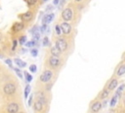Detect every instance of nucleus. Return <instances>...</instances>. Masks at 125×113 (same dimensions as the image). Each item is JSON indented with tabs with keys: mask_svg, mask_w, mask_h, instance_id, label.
Listing matches in <instances>:
<instances>
[{
	"mask_svg": "<svg viewBox=\"0 0 125 113\" xmlns=\"http://www.w3.org/2000/svg\"><path fill=\"white\" fill-rule=\"evenodd\" d=\"M67 46H68V44H67V41L63 38V37H59L57 40H56V47L57 49L60 51V52H64L67 49Z\"/></svg>",
	"mask_w": 125,
	"mask_h": 113,
	"instance_id": "f257e3e1",
	"label": "nucleus"
},
{
	"mask_svg": "<svg viewBox=\"0 0 125 113\" xmlns=\"http://www.w3.org/2000/svg\"><path fill=\"white\" fill-rule=\"evenodd\" d=\"M17 90V87L14 83H7L4 85L3 87V92L5 95H8V96H12L16 93Z\"/></svg>",
	"mask_w": 125,
	"mask_h": 113,
	"instance_id": "f03ea898",
	"label": "nucleus"
},
{
	"mask_svg": "<svg viewBox=\"0 0 125 113\" xmlns=\"http://www.w3.org/2000/svg\"><path fill=\"white\" fill-rule=\"evenodd\" d=\"M52 77H53V72L51 70H45L40 76V81L42 83H49Z\"/></svg>",
	"mask_w": 125,
	"mask_h": 113,
	"instance_id": "7ed1b4c3",
	"label": "nucleus"
},
{
	"mask_svg": "<svg viewBox=\"0 0 125 113\" xmlns=\"http://www.w3.org/2000/svg\"><path fill=\"white\" fill-rule=\"evenodd\" d=\"M72 16H73V12H72V9L69 8V7L64 9L63 12H62V17H63V19H64L66 23L72 19Z\"/></svg>",
	"mask_w": 125,
	"mask_h": 113,
	"instance_id": "20e7f679",
	"label": "nucleus"
},
{
	"mask_svg": "<svg viewBox=\"0 0 125 113\" xmlns=\"http://www.w3.org/2000/svg\"><path fill=\"white\" fill-rule=\"evenodd\" d=\"M60 28H61V32H63V34H65V35H68L71 32V26L66 22L62 23L60 25Z\"/></svg>",
	"mask_w": 125,
	"mask_h": 113,
	"instance_id": "39448f33",
	"label": "nucleus"
},
{
	"mask_svg": "<svg viewBox=\"0 0 125 113\" xmlns=\"http://www.w3.org/2000/svg\"><path fill=\"white\" fill-rule=\"evenodd\" d=\"M19 104L16 102H11L7 106V111L8 113H18L19 112Z\"/></svg>",
	"mask_w": 125,
	"mask_h": 113,
	"instance_id": "423d86ee",
	"label": "nucleus"
},
{
	"mask_svg": "<svg viewBox=\"0 0 125 113\" xmlns=\"http://www.w3.org/2000/svg\"><path fill=\"white\" fill-rule=\"evenodd\" d=\"M61 63V60L59 59V57H54V56H51L49 58V65L51 66L52 68H57Z\"/></svg>",
	"mask_w": 125,
	"mask_h": 113,
	"instance_id": "0eeeda50",
	"label": "nucleus"
},
{
	"mask_svg": "<svg viewBox=\"0 0 125 113\" xmlns=\"http://www.w3.org/2000/svg\"><path fill=\"white\" fill-rule=\"evenodd\" d=\"M91 111L93 112V113H98L100 110L102 109V102L101 101H95L92 105H91Z\"/></svg>",
	"mask_w": 125,
	"mask_h": 113,
	"instance_id": "6e6552de",
	"label": "nucleus"
},
{
	"mask_svg": "<svg viewBox=\"0 0 125 113\" xmlns=\"http://www.w3.org/2000/svg\"><path fill=\"white\" fill-rule=\"evenodd\" d=\"M54 17H55V14H54V13L46 14V15L43 17V20H42L43 25H47V24H49V23H51V22L53 21Z\"/></svg>",
	"mask_w": 125,
	"mask_h": 113,
	"instance_id": "1a4fd4ad",
	"label": "nucleus"
},
{
	"mask_svg": "<svg viewBox=\"0 0 125 113\" xmlns=\"http://www.w3.org/2000/svg\"><path fill=\"white\" fill-rule=\"evenodd\" d=\"M117 87H118V80H117V79H112V80L109 83V85H108V89L110 92V90L115 89Z\"/></svg>",
	"mask_w": 125,
	"mask_h": 113,
	"instance_id": "9d476101",
	"label": "nucleus"
},
{
	"mask_svg": "<svg viewBox=\"0 0 125 113\" xmlns=\"http://www.w3.org/2000/svg\"><path fill=\"white\" fill-rule=\"evenodd\" d=\"M23 28H24L23 23L18 22V23H16V24H14V26H13L12 30H13V32H16V33H18V32H21L22 30H23Z\"/></svg>",
	"mask_w": 125,
	"mask_h": 113,
	"instance_id": "9b49d317",
	"label": "nucleus"
},
{
	"mask_svg": "<svg viewBox=\"0 0 125 113\" xmlns=\"http://www.w3.org/2000/svg\"><path fill=\"white\" fill-rule=\"evenodd\" d=\"M43 107H44V105H43L42 102H40L38 99H36V100L34 101V103H33V108H34L35 111L41 112V111L43 110Z\"/></svg>",
	"mask_w": 125,
	"mask_h": 113,
	"instance_id": "f8f14e48",
	"label": "nucleus"
},
{
	"mask_svg": "<svg viewBox=\"0 0 125 113\" xmlns=\"http://www.w3.org/2000/svg\"><path fill=\"white\" fill-rule=\"evenodd\" d=\"M36 96H37V99H38L40 102H42L43 105L47 103V99H46V96H45V95H44L43 92H38V93L36 94Z\"/></svg>",
	"mask_w": 125,
	"mask_h": 113,
	"instance_id": "ddd939ff",
	"label": "nucleus"
},
{
	"mask_svg": "<svg viewBox=\"0 0 125 113\" xmlns=\"http://www.w3.org/2000/svg\"><path fill=\"white\" fill-rule=\"evenodd\" d=\"M22 20V21H29L31 18H32V13L31 12H27V13H23L22 16H21Z\"/></svg>",
	"mask_w": 125,
	"mask_h": 113,
	"instance_id": "4468645a",
	"label": "nucleus"
},
{
	"mask_svg": "<svg viewBox=\"0 0 125 113\" xmlns=\"http://www.w3.org/2000/svg\"><path fill=\"white\" fill-rule=\"evenodd\" d=\"M116 74H117L118 77H122V76L125 74V65H124V64H122V65L119 66V68L117 69Z\"/></svg>",
	"mask_w": 125,
	"mask_h": 113,
	"instance_id": "2eb2a0df",
	"label": "nucleus"
},
{
	"mask_svg": "<svg viewBox=\"0 0 125 113\" xmlns=\"http://www.w3.org/2000/svg\"><path fill=\"white\" fill-rule=\"evenodd\" d=\"M14 61H15V63H16V65H17V66H19L20 68H24V67L27 66V63H26V62H23L22 60H21L20 58H16Z\"/></svg>",
	"mask_w": 125,
	"mask_h": 113,
	"instance_id": "dca6fc26",
	"label": "nucleus"
},
{
	"mask_svg": "<svg viewBox=\"0 0 125 113\" xmlns=\"http://www.w3.org/2000/svg\"><path fill=\"white\" fill-rule=\"evenodd\" d=\"M110 90L108 89V88H105L104 90H103V92L101 93V95H100V98H101V99H105V98H107L109 96H110Z\"/></svg>",
	"mask_w": 125,
	"mask_h": 113,
	"instance_id": "f3484780",
	"label": "nucleus"
},
{
	"mask_svg": "<svg viewBox=\"0 0 125 113\" xmlns=\"http://www.w3.org/2000/svg\"><path fill=\"white\" fill-rule=\"evenodd\" d=\"M50 52H51L52 56H54V57H59V56H60V54H61V52L57 49V47H56V46L51 47V50H50Z\"/></svg>",
	"mask_w": 125,
	"mask_h": 113,
	"instance_id": "a211bd4d",
	"label": "nucleus"
},
{
	"mask_svg": "<svg viewBox=\"0 0 125 113\" xmlns=\"http://www.w3.org/2000/svg\"><path fill=\"white\" fill-rule=\"evenodd\" d=\"M118 97H119V96L115 95V96L110 99V107H114V106L116 105L117 100H118Z\"/></svg>",
	"mask_w": 125,
	"mask_h": 113,
	"instance_id": "6ab92c4d",
	"label": "nucleus"
},
{
	"mask_svg": "<svg viewBox=\"0 0 125 113\" xmlns=\"http://www.w3.org/2000/svg\"><path fill=\"white\" fill-rule=\"evenodd\" d=\"M30 92H31L30 86H29V85H27L26 88H24V98H28V97H29V95Z\"/></svg>",
	"mask_w": 125,
	"mask_h": 113,
	"instance_id": "aec40b11",
	"label": "nucleus"
},
{
	"mask_svg": "<svg viewBox=\"0 0 125 113\" xmlns=\"http://www.w3.org/2000/svg\"><path fill=\"white\" fill-rule=\"evenodd\" d=\"M124 87H125V86H124V85H121V86L117 87V90H116V96H120V95H121V94L123 93V89H124Z\"/></svg>",
	"mask_w": 125,
	"mask_h": 113,
	"instance_id": "412c9836",
	"label": "nucleus"
},
{
	"mask_svg": "<svg viewBox=\"0 0 125 113\" xmlns=\"http://www.w3.org/2000/svg\"><path fill=\"white\" fill-rule=\"evenodd\" d=\"M24 77H26V80H27L28 83H30L32 81V79H33L32 76H31V74H29L28 72H24Z\"/></svg>",
	"mask_w": 125,
	"mask_h": 113,
	"instance_id": "4be33fe9",
	"label": "nucleus"
},
{
	"mask_svg": "<svg viewBox=\"0 0 125 113\" xmlns=\"http://www.w3.org/2000/svg\"><path fill=\"white\" fill-rule=\"evenodd\" d=\"M29 71H30V73H36V71H37V67H36V65L35 64H32V65H30L29 66Z\"/></svg>",
	"mask_w": 125,
	"mask_h": 113,
	"instance_id": "5701e85b",
	"label": "nucleus"
},
{
	"mask_svg": "<svg viewBox=\"0 0 125 113\" xmlns=\"http://www.w3.org/2000/svg\"><path fill=\"white\" fill-rule=\"evenodd\" d=\"M26 2L29 6H33L37 2V0H26Z\"/></svg>",
	"mask_w": 125,
	"mask_h": 113,
	"instance_id": "b1692460",
	"label": "nucleus"
},
{
	"mask_svg": "<svg viewBox=\"0 0 125 113\" xmlns=\"http://www.w3.org/2000/svg\"><path fill=\"white\" fill-rule=\"evenodd\" d=\"M52 87H53V84L52 83H48L46 85V87H45V90H46V92H50L51 88H52Z\"/></svg>",
	"mask_w": 125,
	"mask_h": 113,
	"instance_id": "393cba45",
	"label": "nucleus"
},
{
	"mask_svg": "<svg viewBox=\"0 0 125 113\" xmlns=\"http://www.w3.org/2000/svg\"><path fill=\"white\" fill-rule=\"evenodd\" d=\"M26 45H27V47H32V46H34V45H35V40L28 41V42L26 43Z\"/></svg>",
	"mask_w": 125,
	"mask_h": 113,
	"instance_id": "a878e982",
	"label": "nucleus"
},
{
	"mask_svg": "<svg viewBox=\"0 0 125 113\" xmlns=\"http://www.w3.org/2000/svg\"><path fill=\"white\" fill-rule=\"evenodd\" d=\"M27 41V36L26 35H22L20 38V44H24Z\"/></svg>",
	"mask_w": 125,
	"mask_h": 113,
	"instance_id": "bb28decb",
	"label": "nucleus"
},
{
	"mask_svg": "<svg viewBox=\"0 0 125 113\" xmlns=\"http://www.w3.org/2000/svg\"><path fill=\"white\" fill-rule=\"evenodd\" d=\"M30 53H31V55H32L33 57H36V56L38 55V50L35 49V48H32L31 51H30Z\"/></svg>",
	"mask_w": 125,
	"mask_h": 113,
	"instance_id": "cd10ccee",
	"label": "nucleus"
},
{
	"mask_svg": "<svg viewBox=\"0 0 125 113\" xmlns=\"http://www.w3.org/2000/svg\"><path fill=\"white\" fill-rule=\"evenodd\" d=\"M55 31H56V34H57L58 35H61V33H62V32H61V28H60V26H59V25H57V26L55 27Z\"/></svg>",
	"mask_w": 125,
	"mask_h": 113,
	"instance_id": "c85d7f7f",
	"label": "nucleus"
},
{
	"mask_svg": "<svg viewBox=\"0 0 125 113\" xmlns=\"http://www.w3.org/2000/svg\"><path fill=\"white\" fill-rule=\"evenodd\" d=\"M48 43H49V38H48L47 36H45V37L43 38V45H44V46H47Z\"/></svg>",
	"mask_w": 125,
	"mask_h": 113,
	"instance_id": "c756f323",
	"label": "nucleus"
},
{
	"mask_svg": "<svg viewBox=\"0 0 125 113\" xmlns=\"http://www.w3.org/2000/svg\"><path fill=\"white\" fill-rule=\"evenodd\" d=\"M32 101H33V96L32 95H30V96H29V106H31V104H32Z\"/></svg>",
	"mask_w": 125,
	"mask_h": 113,
	"instance_id": "7c9ffc66",
	"label": "nucleus"
},
{
	"mask_svg": "<svg viewBox=\"0 0 125 113\" xmlns=\"http://www.w3.org/2000/svg\"><path fill=\"white\" fill-rule=\"evenodd\" d=\"M17 45H18V40L17 39H14L13 40V47H12L13 50H15V48L17 47Z\"/></svg>",
	"mask_w": 125,
	"mask_h": 113,
	"instance_id": "2f4dec72",
	"label": "nucleus"
},
{
	"mask_svg": "<svg viewBox=\"0 0 125 113\" xmlns=\"http://www.w3.org/2000/svg\"><path fill=\"white\" fill-rule=\"evenodd\" d=\"M5 63H6L7 65H9V66H10L11 68L13 67V65H12V61H11V59H6V60H5Z\"/></svg>",
	"mask_w": 125,
	"mask_h": 113,
	"instance_id": "473e14b6",
	"label": "nucleus"
},
{
	"mask_svg": "<svg viewBox=\"0 0 125 113\" xmlns=\"http://www.w3.org/2000/svg\"><path fill=\"white\" fill-rule=\"evenodd\" d=\"M15 72L18 74V76H19L20 78H22V73L20 72V70H19V69H16V68H15Z\"/></svg>",
	"mask_w": 125,
	"mask_h": 113,
	"instance_id": "72a5a7b5",
	"label": "nucleus"
},
{
	"mask_svg": "<svg viewBox=\"0 0 125 113\" xmlns=\"http://www.w3.org/2000/svg\"><path fill=\"white\" fill-rule=\"evenodd\" d=\"M46 27H47L46 25H43V26L40 28V31H41V32H45V30H46Z\"/></svg>",
	"mask_w": 125,
	"mask_h": 113,
	"instance_id": "f704fd0d",
	"label": "nucleus"
},
{
	"mask_svg": "<svg viewBox=\"0 0 125 113\" xmlns=\"http://www.w3.org/2000/svg\"><path fill=\"white\" fill-rule=\"evenodd\" d=\"M54 5H58V3H59V0H54Z\"/></svg>",
	"mask_w": 125,
	"mask_h": 113,
	"instance_id": "c9c22d12",
	"label": "nucleus"
},
{
	"mask_svg": "<svg viewBox=\"0 0 125 113\" xmlns=\"http://www.w3.org/2000/svg\"><path fill=\"white\" fill-rule=\"evenodd\" d=\"M76 2H81V1H83V0H75Z\"/></svg>",
	"mask_w": 125,
	"mask_h": 113,
	"instance_id": "e433bc0d",
	"label": "nucleus"
},
{
	"mask_svg": "<svg viewBox=\"0 0 125 113\" xmlns=\"http://www.w3.org/2000/svg\"><path fill=\"white\" fill-rule=\"evenodd\" d=\"M42 1H47V0H42Z\"/></svg>",
	"mask_w": 125,
	"mask_h": 113,
	"instance_id": "4c0bfd02",
	"label": "nucleus"
}]
</instances>
